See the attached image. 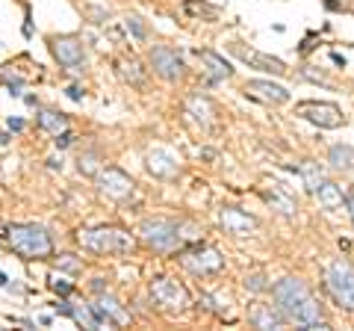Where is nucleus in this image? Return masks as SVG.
I'll return each mask as SVG.
<instances>
[{
  "instance_id": "nucleus-2",
  "label": "nucleus",
  "mask_w": 354,
  "mask_h": 331,
  "mask_svg": "<svg viewBox=\"0 0 354 331\" xmlns=\"http://www.w3.org/2000/svg\"><path fill=\"white\" fill-rule=\"evenodd\" d=\"M192 225L186 222H174V219H165V216H153L145 219L139 225V237L148 249L160 251V255H169V251H180L186 242L195 240V234H186Z\"/></svg>"
},
{
  "instance_id": "nucleus-4",
  "label": "nucleus",
  "mask_w": 354,
  "mask_h": 331,
  "mask_svg": "<svg viewBox=\"0 0 354 331\" xmlns=\"http://www.w3.org/2000/svg\"><path fill=\"white\" fill-rule=\"evenodd\" d=\"M148 299H151L153 311H160L165 316H183L192 307L189 290H186L183 284H177L174 278H169V275H157V278H151Z\"/></svg>"
},
{
  "instance_id": "nucleus-9",
  "label": "nucleus",
  "mask_w": 354,
  "mask_h": 331,
  "mask_svg": "<svg viewBox=\"0 0 354 331\" xmlns=\"http://www.w3.org/2000/svg\"><path fill=\"white\" fill-rule=\"evenodd\" d=\"M148 65H151L153 74L162 77V80H169V83H177V80H183L186 77V62L174 48L153 45L148 51Z\"/></svg>"
},
{
  "instance_id": "nucleus-8",
  "label": "nucleus",
  "mask_w": 354,
  "mask_h": 331,
  "mask_svg": "<svg viewBox=\"0 0 354 331\" xmlns=\"http://www.w3.org/2000/svg\"><path fill=\"white\" fill-rule=\"evenodd\" d=\"M295 116L316 127H322V130H337V127H342V121H346L342 118V109L330 101H298Z\"/></svg>"
},
{
  "instance_id": "nucleus-32",
  "label": "nucleus",
  "mask_w": 354,
  "mask_h": 331,
  "mask_svg": "<svg viewBox=\"0 0 354 331\" xmlns=\"http://www.w3.org/2000/svg\"><path fill=\"white\" fill-rule=\"evenodd\" d=\"M50 287H53V290H57V293H62V296H68V293H71V284H68V281H62V278L50 281Z\"/></svg>"
},
{
  "instance_id": "nucleus-3",
  "label": "nucleus",
  "mask_w": 354,
  "mask_h": 331,
  "mask_svg": "<svg viewBox=\"0 0 354 331\" xmlns=\"http://www.w3.org/2000/svg\"><path fill=\"white\" fill-rule=\"evenodd\" d=\"M3 237L9 249L21 255L24 260H48L53 255V240L50 234L36 222H15L3 228Z\"/></svg>"
},
{
  "instance_id": "nucleus-26",
  "label": "nucleus",
  "mask_w": 354,
  "mask_h": 331,
  "mask_svg": "<svg viewBox=\"0 0 354 331\" xmlns=\"http://www.w3.org/2000/svg\"><path fill=\"white\" fill-rule=\"evenodd\" d=\"M242 284H245V290H248V293H257V296L272 290L269 275H266V272H248V275H245V281H242Z\"/></svg>"
},
{
  "instance_id": "nucleus-7",
  "label": "nucleus",
  "mask_w": 354,
  "mask_h": 331,
  "mask_svg": "<svg viewBox=\"0 0 354 331\" xmlns=\"http://www.w3.org/2000/svg\"><path fill=\"white\" fill-rule=\"evenodd\" d=\"M180 267L192 275H213L225 267V255L213 246H192V249H180Z\"/></svg>"
},
{
  "instance_id": "nucleus-19",
  "label": "nucleus",
  "mask_w": 354,
  "mask_h": 331,
  "mask_svg": "<svg viewBox=\"0 0 354 331\" xmlns=\"http://www.w3.org/2000/svg\"><path fill=\"white\" fill-rule=\"evenodd\" d=\"M248 319L257 328H283L286 325V316L278 311V307H274V305H263V302L251 307Z\"/></svg>"
},
{
  "instance_id": "nucleus-27",
  "label": "nucleus",
  "mask_w": 354,
  "mask_h": 331,
  "mask_svg": "<svg viewBox=\"0 0 354 331\" xmlns=\"http://www.w3.org/2000/svg\"><path fill=\"white\" fill-rule=\"evenodd\" d=\"M77 169H80V175H97L104 166L95 151H86V154H80V160H77Z\"/></svg>"
},
{
  "instance_id": "nucleus-5",
  "label": "nucleus",
  "mask_w": 354,
  "mask_h": 331,
  "mask_svg": "<svg viewBox=\"0 0 354 331\" xmlns=\"http://www.w3.org/2000/svg\"><path fill=\"white\" fill-rule=\"evenodd\" d=\"M80 246L95 251V255H124V251H133L136 240H133L130 231L118 228V225H97V228H86L77 234Z\"/></svg>"
},
{
  "instance_id": "nucleus-29",
  "label": "nucleus",
  "mask_w": 354,
  "mask_h": 331,
  "mask_svg": "<svg viewBox=\"0 0 354 331\" xmlns=\"http://www.w3.org/2000/svg\"><path fill=\"white\" fill-rule=\"evenodd\" d=\"M186 12H192V15H201V18H216L218 15V9L216 6H209V3H198V0H186Z\"/></svg>"
},
{
  "instance_id": "nucleus-6",
  "label": "nucleus",
  "mask_w": 354,
  "mask_h": 331,
  "mask_svg": "<svg viewBox=\"0 0 354 331\" xmlns=\"http://www.w3.org/2000/svg\"><path fill=\"white\" fill-rule=\"evenodd\" d=\"M325 287L337 307L354 314V267L348 260H334L325 272Z\"/></svg>"
},
{
  "instance_id": "nucleus-11",
  "label": "nucleus",
  "mask_w": 354,
  "mask_h": 331,
  "mask_svg": "<svg viewBox=\"0 0 354 331\" xmlns=\"http://www.w3.org/2000/svg\"><path fill=\"white\" fill-rule=\"evenodd\" d=\"M50 53L62 69L68 71H83L86 69V48L77 36H50Z\"/></svg>"
},
{
  "instance_id": "nucleus-22",
  "label": "nucleus",
  "mask_w": 354,
  "mask_h": 331,
  "mask_svg": "<svg viewBox=\"0 0 354 331\" xmlns=\"http://www.w3.org/2000/svg\"><path fill=\"white\" fill-rule=\"evenodd\" d=\"M39 127L48 130L53 136H59L62 130H68V118L62 113H57V109H39Z\"/></svg>"
},
{
  "instance_id": "nucleus-33",
  "label": "nucleus",
  "mask_w": 354,
  "mask_h": 331,
  "mask_svg": "<svg viewBox=\"0 0 354 331\" xmlns=\"http://www.w3.org/2000/svg\"><path fill=\"white\" fill-rule=\"evenodd\" d=\"M346 207H348V216H351V225H354V193L346 195Z\"/></svg>"
},
{
  "instance_id": "nucleus-20",
  "label": "nucleus",
  "mask_w": 354,
  "mask_h": 331,
  "mask_svg": "<svg viewBox=\"0 0 354 331\" xmlns=\"http://www.w3.org/2000/svg\"><path fill=\"white\" fill-rule=\"evenodd\" d=\"M145 163H148V172L153 175V178H174L177 175V160L171 157L169 151H148V157H145Z\"/></svg>"
},
{
  "instance_id": "nucleus-16",
  "label": "nucleus",
  "mask_w": 354,
  "mask_h": 331,
  "mask_svg": "<svg viewBox=\"0 0 354 331\" xmlns=\"http://www.w3.org/2000/svg\"><path fill=\"white\" fill-rule=\"evenodd\" d=\"M95 307V316H97V323H106V325H124L127 323V314H124V307H121L113 296H106V293H101V299H97V305H92Z\"/></svg>"
},
{
  "instance_id": "nucleus-18",
  "label": "nucleus",
  "mask_w": 354,
  "mask_h": 331,
  "mask_svg": "<svg viewBox=\"0 0 354 331\" xmlns=\"http://www.w3.org/2000/svg\"><path fill=\"white\" fill-rule=\"evenodd\" d=\"M198 60H201L207 65V74H209V80H230L234 77V69H230V62L221 57V53L216 51H198Z\"/></svg>"
},
{
  "instance_id": "nucleus-31",
  "label": "nucleus",
  "mask_w": 354,
  "mask_h": 331,
  "mask_svg": "<svg viewBox=\"0 0 354 331\" xmlns=\"http://www.w3.org/2000/svg\"><path fill=\"white\" fill-rule=\"evenodd\" d=\"M71 142H74V134H71V130H62V134L57 136V148H68Z\"/></svg>"
},
{
  "instance_id": "nucleus-30",
  "label": "nucleus",
  "mask_w": 354,
  "mask_h": 331,
  "mask_svg": "<svg viewBox=\"0 0 354 331\" xmlns=\"http://www.w3.org/2000/svg\"><path fill=\"white\" fill-rule=\"evenodd\" d=\"M57 267L65 269V272H77L80 269V260H77L74 255H62V258H57Z\"/></svg>"
},
{
  "instance_id": "nucleus-12",
  "label": "nucleus",
  "mask_w": 354,
  "mask_h": 331,
  "mask_svg": "<svg viewBox=\"0 0 354 331\" xmlns=\"http://www.w3.org/2000/svg\"><path fill=\"white\" fill-rule=\"evenodd\" d=\"M227 51L234 53L236 60H242L248 65V69H257V71H269V74H278V77H283L286 71V62L283 60H278V57H269V53H260V51H254V48H245L242 42H230L227 45Z\"/></svg>"
},
{
  "instance_id": "nucleus-1",
  "label": "nucleus",
  "mask_w": 354,
  "mask_h": 331,
  "mask_svg": "<svg viewBox=\"0 0 354 331\" xmlns=\"http://www.w3.org/2000/svg\"><path fill=\"white\" fill-rule=\"evenodd\" d=\"M272 302L274 307L286 316V323L301 325V328H330L328 319L322 316V305L313 299V293L307 290V284L301 278H286L272 284Z\"/></svg>"
},
{
  "instance_id": "nucleus-17",
  "label": "nucleus",
  "mask_w": 354,
  "mask_h": 331,
  "mask_svg": "<svg viewBox=\"0 0 354 331\" xmlns=\"http://www.w3.org/2000/svg\"><path fill=\"white\" fill-rule=\"evenodd\" d=\"M186 109H189V116H192L204 130L216 127V107H213V101H209L207 95H192L189 101H186Z\"/></svg>"
},
{
  "instance_id": "nucleus-13",
  "label": "nucleus",
  "mask_w": 354,
  "mask_h": 331,
  "mask_svg": "<svg viewBox=\"0 0 354 331\" xmlns=\"http://www.w3.org/2000/svg\"><path fill=\"white\" fill-rule=\"evenodd\" d=\"M242 92H245L251 101H260V104H269V107H281V104L290 101V92H286L281 83H272V80H248Z\"/></svg>"
},
{
  "instance_id": "nucleus-14",
  "label": "nucleus",
  "mask_w": 354,
  "mask_h": 331,
  "mask_svg": "<svg viewBox=\"0 0 354 331\" xmlns=\"http://www.w3.org/2000/svg\"><path fill=\"white\" fill-rule=\"evenodd\" d=\"M218 222L227 234H234V237H251L254 231H257V219L248 216L245 211H239V207H221Z\"/></svg>"
},
{
  "instance_id": "nucleus-23",
  "label": "nucleus",
  "mask_w": 354,
  "mask_h": 331,
  "mask_svg": "<svg viewBox=\"0 0 354 331\" xmlns=\"http://www.w3.org/2000/svg\"><path fill=\"white\" fill-rule=\"evenodd\" d=\"M115 69H118V77L124 83H133V86H142L145 83V69H142V65L136 62V60H118L115 62Z\"/></svg>"
},
{
  "instance_id": "nucleus-25",
  "label": "nucleus",
  "mask_w": 354,
  "mask_h": 331,
  "mask_svg": "<svg viewBox=\"0 0 354 331\" xmlns=\"http://www.w3.org/2000/svg\"><path fill=\"white\" fill-rule=\"evenodd\" d=\"M301 178L307 184V190H313V193H316V186L325 181L322 178V169H319V163H313V160H304L301 163Z\"/></svg>"
},
{
  "instance_id": "nucleus-37",
  "label": "nucleus",
  "mask_w": 354,
  "mask_h": 331,
  "mask_svg": "<svg viewBox=\"0 0 354 331\" xmlns=\"http://www.w3.org/2000/svg\"><path fill=\"white\" fill-rule=\"evenodd\" d=\"M325 6H328V9H342V6L337 3V0H325Z\"/></svg>"
},
{
  "instance_id": "nucleus-36",
  "label": "nucleus",
  "mask_w": 354,
  "mask_h": 331,
  "mask_svg": "<svg viewBox=\"0 0 354 331\" xmlns=\"http://www.w3.org/2000/svg\"><path fill=\"white\" fill-rule=\"evenodd\" d=\"M92 290H95V293H104V278H95V281H92Z\"/></svg>"
},
{
  "instance_id": "nucleus-15",
  "label": "nucleus",
  "mask_w": 354,
  "mask_h": 331,
  "mask_svg": "<svg viewBox=\"0 0 354 331\" xmlns=\"http://www.w3.org/2000/svg\"><path fill=\"white\" fill-rule=\"evenodd\" d=\"M260 195H263V202L269 204L272 211H278V213H283V216H295V213H298L295 198L286 193V186H281V184H274L272 190L266 186V190H260Z\"/></svg>"
},
{
  "instance_id": "nucleus-28",
  "label": "nucleus",
  "mask_w": 354,
  "mask_h": 331,
  "mask_svg": "<svg viewBox=\"0 0 354 331\" xmlns=\"http://www.w3.org/2000/svg\"><path fill=\"white\" fill-rule=\"evenodd\" d=\"M124 24H127V33H130V36L136 39V42H145V39H148V27H145V21H142L139 15H130Z\"/></svg>"
},
{
  "instance_id": "nucleus-10",
  "label": "nucleus",
  "mask_w": 354,
  "mask_h": 331,
  "mask_svg": "<svg viewBox=\"0 0 354 331\" xmlns=\"http://www.w3.org/2000/svg\"><path fill=\"white\" fill-rule=\"evenodd\" d=\"M97 181V193L113 198V202H127V198L136 193V184H133L130 175H124L121 169H115V166H104L101 172L95 175Z\"/></svg>"
},
{
  "instance_id": "nucleus-21",
  "label": "nucleus",
  "mask_w": 354,
  "mask_h": 331,
  "mask_svg": "<svg viewBox=\"0 0 354 331\" xmlns=\"http://www.w3.org/2000/svg\"><path fill=\"white\" fill-rule=\"evenodd\" d=\"M328 163H330V169H337V172H348L351 166H354V148L351 145H330L328 151Z\"/></svg>"
},
{
  "instance_id": "nucleus-35",
  "label": "nucleus",
  "mask_w": 354,
  "mask_h": 331,
  "mask_svg": "<svg viewBox=\"0 0 354 331\" xmlns=\"http://www.w3.org/2000/svg\"><path fill=\"white\" fill-rule=\"evenodd\" d=\"M9 130H24V121H21V118H9Z\"/></svg>"
},
{
  "instance_id": "nucleus-34",
  "label": "nucleus",
  "mask_w": 354,
  "mask_h": 331,
  "mask_svg": "<svg viewBox=\"0 0 354 331\" xmlns=\"http://www.w3.org/2000/svg\"><path fill=\"white\" fill-rule=\"evenodd\" d=\"M68 98H71V101H80V98H83V89H80V86H71V89H68Z\"/></svg>"
},
{
  "instance_id": "nucleus-24",
  "label": "nucleus",
  "mask_w": 354,
  "mask_h": 331,
  "mask_svg": "<svg viewBox=\"0 0 354 331\" xmlns=\"http://www.w3.org/2000/svg\"><path fill=\"white\" fill-rule=\"evenodd\" d=\"M316 195H319V202H322V207H328V211H334V207H342V190L334 184V181H322L316 186Z\"/></svg>"
}]
</instances>
